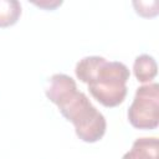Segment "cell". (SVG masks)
Listing matches in <instances>:
<instances>
[{
	"label": "cell",
	"mask_w": 159,
	"mask_h": 159,
	"mask_svg": "<svg viewBox=\"0 0 159 159\" xmlns=\"http://www.w3.org/2000/svg\"><path fill=\"white\" fill-rule=\"evenodd\" d=\"M34 5L45 9V10H55L60 5H62L61 0H42V1H32Z\"/></svg>",
	"instance_id": "8"
},
{
	"label": "cell",
	"mask_w": 159,
	"mask_h": 159,
	"mask_svg": "<svg viewBox=\"0 0 159 159\" xmlns=\"http://www.w3.org/2000/svg\"><path fill=\"white\" fill-rule=\"evenodd\" d=\"M133 72H134L135 78L139 82H142V83L149 82L150 83V81L154 80L157 73H158L157 61L150 55H147V53L139 55L134 60Z\"/></svg>",
	"instance_id": "5"
},
{
	"label": "cell",
	"mask_w": 159,
	"mask_h": 159,
	"mask_svg": "<svg viewBox=\"0 0 159 159\" xmlns=\"http://www.w3.org/2000/svg\"><path fill=\"white\" fill-rule=\"evenodd\" d=\"M76 77L87 83L92 97L107 108L119 106L128 92V67L119 61H107L102 56H86L75 67Z\"/></svg>",
	"instance_id": "2"
},
{
	"label": "cell",
	"mask_w": 159,
	"mask_h": 159,
	"mask_svg": "<svg viewBox=\"0 0 159 159\" xmlns=\"http://www.w3.org/2000/svg\"><path fill=\"white\" fill-rule=\"evenodd\" d=\"M46 97L55 103L61 114L75 125L77 137L86 143H96L106 133L104 116L91 103L88 97L77 89L76 81L65 73L51 76L45 89Z\"/></svg>",
	"instance_id": "1"
},
{
	"label": "cell",
	"mask_w": 159,
	"mask_h": 159,
	"mask_svg": "<svg viewBox=\"0 0 159 159\" xmlns=\"http://www.w3.org/2000/svg\"><path fill=\"white\" fill-rule=\"evenodd\" d=\"M129 123L137 129H155L159 124V84L152 82L137 88L127 112Z\"/></svg>",
	"instance_id": "3"
},
{
	"label": "cell",
	"mask_w": 159,
	"mask_h": 159,
	"mask_svg": "<svg viewBox=\"0 0 159 159\" xmlns=\"http://www.w3.org/2000/svg\"><path fill=\"white\" fill-rule=\"evenodd\" d=\"M21 5L17 0H0V27H9L17 22Z\"/></svg>",
	"instance_id": "6"
},
{
	"label": "cell",
	"mask_w": 159,
	"mask_h": 159,
	"mask_svg": "<svg viewBox=\"0 0 159 159\" xmlns=\"http://www.w3.org/2000/svg\"><path fill=\"white\" fill-rule=\"evenodd\" d=\"M122 159H159V142L157 137H143L134 140L132 148Z\"/></svg>",
	"instance_id": "4"
},
{
	"label": "cell",
	"mask_w": 159,
	"mask_h": 159,
	"mask_svg": "<svg viewBox=\"0 0 159 159\" xmlns=\"http://www.w3.org/2000/svg\"><path fill=\"white\" fill-rule=\"evenodd\" d=\"M135 12L142 17H154L159 12V2L157 0L152 1H133Z\"/></svg>",
	"instance_id": "7"
}]
</instances>
